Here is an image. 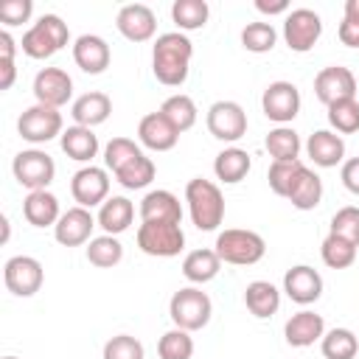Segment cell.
<instances>
[{
    "instance_id": "cell-20",
    "label": "cell",
    "mask_w": 359,
    "mask_h": 359,
    "mask_svg": "<svg viewBox=\"0 0 359 359\" xmlns=\"http://www.w3.org/2000/svg\"><path fill=\"white\" fill-rule=\"evenodd\" d=\"M137 140L151 149V151H171L180 140V132L174 129V123L157 109V112H149L140 118L137 123Z\"/></svg>"
},
{
    "instance_id": "cell-33",
    "label": "cell",
    "mask_w": 359,
    "mask_h": 359,
    "mask_svg": "<svg viewBox=\"0 0 359 359\" xmlns=\"http://www.w3.org/2000/svg\"><path fill=\"white\" fill-rule=\"evenodd\" d=\"M160 112L174 123V129H177L180 135H182V132H188V129L196 123V118H199V109H196L194 98H191V95H185V93L168 95V98L160 104Z\"/></svg>"
},
{
    "instance_id": "cell-5",
    "label": "cell",
    "mask_w": 359,
    "mask_h": 359,
    "mask_svg": "<svg viewBox=\"0 0 359 359\" xmlns=\"http://www.w3.org/2000/svg\"><path fill=\"white\" fill-rule=\"evenodd\" d=\"M210 314H213V303L208 292H202L199 286H185L174 292L168 300V317L182 331H191V334L202 331L210 323Z\"/></svg>"
},
{
    "instance_id": "cell-29",
    "label": "cell",
    "mask_w": 359,
    "mask_h": 359,
    "mask_svg": "<svg viewBox=\"0 0 359 359\" xmlns=\"http://www.w3.org/2000/svg\"><path fill=\"white\" fill-rule=\"evenodd\" d=\"M244 306H247V311L252 317L266 320V317L278 314V309H280V292L269 280H252L244 289Z\"/></svg>"
},
{
    "instance_id": "cell-30",
    "label": "cell",
    "mask_w": 359,
    "mask_h": 359,
    "mask_svg": "<svg viewBox=\"0 0 359 359\" xmlns=\"http://www.w3.org/2000/svg\"><path fill=\"white\" fill-rule=\"evenodd\" d=\"M286 199L292 202V208L297 210H314L320 202H323V180L311 171V168H300V174L294 177Z\"/></svg>"
},
{
    "instance_id": "cell-46",
    "label": "cell",
    "mask_w": 359,
    "mask_h": 359,
    "mask_svg": "<svg viewBox=\"0 0 359 359\" xmlns=\"http://www.w3.org/2000/svg\"><path fill=\"white\" fill-rule=\"evenodd\" d=\"M31 14H34L31 0H3L0 3V22L3 25H22L31 20Z\"/></svg>"
},
{
    "instance_id": "cell-40",
    "label": "cell",
    "mask_w": 359,
    "mask_h": 359,
    "mask_svg": "<svg viewBox=\"0 0 359 359\" xmlns=\"http://www.w3.org/2000/svg\"><path fill=\"white\" fill-rule=\"evenodd\" d=\"M278 42V31L272 22H247L241 31V45L250 53H269Z\"/></svg>"
},
{
    "instance_id": "cell-31",
    "label": "cell",
    "mask_w": 359,
    "mask_h": 359,
    "mask_svg": "<svg viewBox=\"0 0 359 359\" xmlns=\"http://www.w3.org/2000/svg\"><path fill=\"white\" fill-rule=\"evenodd\" d=\"M222 269V258L216 255V250H191L185 258H182V275L194 283V286H202L208 280H213Z\"/></svg>"
},
{
    "instance_id": "cell-38",
    "label": "cell",
    "mask_w": 359,
    "mask_h": 359,
    "mask_svg": "<svg viewBox=\"0 0 359 359\" xmlns=\"http://www.w3.org/2000/svg\"><path fill=\"white\" fill-rule=\"evenodd\" d=\"M356 250H359L356 244H351V241H345V238L328 233V236L323 238L320 255H323V264H325V266H331V269H348V266L356 261Z\"/></svg>"
},
{
    "instance_id": "cell-15",
    "label": "cell",
    "mask_w": 359,
    "mask_h": 359,
    "mask_svg": "<svg viewBox=\"0 0 359 359\" xmlns=\"http://www.w3.org/2000/svg\"><path fill=\"white\" fill-rule=\"evenodd\" d=\"M95 227H98V219L87 208L73 205V208L62 210V216L53 227V238L62 247H81V244H90Z\"/></svg>"
},
{
    "instance_id": "cell-36",
    "label": "cell",
    "mask_w": 359,
    "mask_h": 359,
    "mask_svg": "<svg viewBox=\"0 0 359 359\" xmlns=\"http://www.w3.org/2000/svg\"><path fill=\"white\" fill-rule=\"evenodd\" d=\"M121 258H123V244L118 241V236H107L104 233V236L90 238V244H87V261L93 266L109 269V266L121 264Z\"/></svg>"
},
{
    "instance_id": "cell-12",
    "label": "cell",
    "mask_w": 359,
    "mask_h": 359,
    "mask_svg": "<svg viewBox=\"0 0 359 359\" xmlns=\"http://www.w3.org/2000/svg\"><path fill=\"white\" fill-rule=\"evenodd\" d=\"M70 194L79 208H101L109 199V174L101 165H81L70 180Z\"/></svg>"
},
{
    "instance_id": "cell-9",
    "label": "cell",
    "mask_w": 359,
    "mask_h": 359,
    "mask_svg": "<svg viewBox=\"0 0 359 359\" xmlns=\"http://www.w3.org/2000/svg\"><path fill=\"white\" fill-rule=\"evenodd\" d=\"M208 132L222 143H236L247 135V112L238 101H213L208 107Z\"/></svg>"
},
{
    "instance_id": "cell-39",
    "label": "cell",
    "mask_w": 359,
    "mask_h": 359,
    "mask_svg": "<svg viewBox=\"0 0 359 359\" xmlns=\"http://www.w3.org/2000/svg\"><path fill=\"white\" fill-rule=\"evenodd\" d=\"M157 353L160 359H191L194 356V337L191 331H182V328H171L160 337L157 342Z\"/></svg>"
},
{
    "instance_id": "cell-24",
    "label": "cell",
    "mask_w": 359,
    "mask_h": 359,
    "mask_svg": "<svg viewBox=\"0 0 359 359\" xmlns=\"http://www.w3.org/2000/svg\"><path fill=\"white\" fill-rule=\"evenodd\" d=\"M70 115H73V121H76L79 126H87V129L101 126V123L112 115V98H109L107 93L90 90V93H84V95H79V98L73 101Z\"/></svg>"
},
{
    "instance_id": "cell-28",
    "label": "cell",
    "mask_w": 359,
    "mask_h": 359,
    "mask_svg": "<svg viewBox=\"0 0 359 359\" xmlns=\"http://www.w3.org/2000/svg\"><path fill=\"white\" fill-rule=\"evenodd\" d=\"M98 227L107 236H121L123 230H129V224L135 222V205L126 196H109L101 208H98Z\"/></svg>"
},
{
    "instance_id": "cell-4",
    "label": "cell",
    "mask_w": 359,
    "mask_h": 359,
    "mask_svg": "<svg viewBox=\"0 0 359 359\" xmlns=\"http://www.w3.org/2000/svg\"><path fill=\"white\" fill-rule=\"evenodd\" d=\"M70 39L67 22L59 14H42L25 34H22V53L31 59H50L56 50H62Z\"/></svg>"
},
{
    "instance_id": "cell-25",
    "label": "cell",
    "mask_w": 359,
    "mask_h": 359,
    "mask_svg": "<svg viewBox=\"0 0 359 359\" xmlns=\"http://www.w3.org/2000/svg\"><path fill=\"white\" fill-rule=\"evenodd\" d=\"M22 216L31 227H56L62 208L50 191H28V196L22 199Z\"/></svg>"
},
{
    "instance_id": "cell-32",
    "label": "cell",
    "mask_w": 359,
    "mask_h": 359,
    "mask_svg": "<svg viewBox=\"0 0 359 359\" xmlns=\"http://www.w3.org/2000/svg\"><path fill=\"white\" fill-rule=\"evenodd\" d=\"M272 163H292V160H300V135L292 129V126H275L269 129L266 140H264Z\"/></svg>"
},
{
    "instance_id": "cell-35",
    "label": "cell",
    "mask_w": 359,
    "mask_h": 359,
    "mask_svg": "<svg viewBox=\"0 0 359 359\" xmlns=\"http://www.w3.org/2000/svg\"><path fill=\"white\" fill-rule=\"evenodd\" d=\"M208 17H210V6L205 0H174V6H171V20L180 31L205 28Z\"/></svg>"
},
{
    "instance_id": "cell-3",
    "label": "cell",
    "mask_w": 359,
    "mask_h": 359,
    "mask_svg": "<svg viewBox=\"0 0 359 359\" xmlns=\"http://www.w3.org/2000/svg\"><path fill=\"white\" fill-rule=\"evenodd\" d=\"M216 255L222 258V264H233V266H252L264 258L266 252V241L264 236H258L255 230H241V227H227L216 236L213 244Z\"/></svg>"
},
{
    "instance_id": "cell-41",
    "label": "cell",
    "mask_w": 359,
    "mask_h": 359,
    "mask_svg": "<svg viewBox=\"0 0 359 359\" xmlns=\"http://www.w3.org/2000/svg\"><path fill=\"white\" fill-rule=\"evenodd\" d=\"M328 123L334 132L339 135H353L359 132V101L356 98H345L328 107Z\"/></svg>"
},
{
    "instance_id": "cell-16",
    "label": "cell",
    "mask_w": 359,
    "mask_h": 359,
    "mask_svg": "<svg viewBox=\"0 0 359 359\" xmlns=\"http://www.w3.org/2000/svg\"><path fill=\"white\" fill-rule=\"evenodd\" d=\"M31 90H34L36 104L62 109L70 101V95H73V79L62 67H42L34 76V87Z\"/></svg>"
},
{
    "instance_id": "cell-11",
    "label": "cell",
    "mask_w": 359,
    "mask_h": 359,
    "mask_svg": "<svg viewBox=\"0 0 359 359\" xmlns=\"http://www.w3.org/2000/svg\"><path fill=\"white\" fill-rule=\"evenodd\" d=\"M3 280L14 297H34L42 289L45 269L34 255H14L3 266Z\"/></svg>"
},
{
    "instance_id": "cell-43",
    "label": "cell",
    "mask_w": 359,
    "mask_h": 359,
    "mask_svg": "<svg viewBox=\"0 0 359 359\" xmlns=\"http://www.w3.org/2000/svg\"><path fill=\"white\" fill-rule=\"evenodd\" d=\"M101 359H146V351H143V342L135 339L132 334H118L104 342Z\"/></svg>"
},
{
    "instance_id": "cell-52",
    "label": "cell",
    "mask_w": 359,
    "mask_h": 359,
    "mask_svg": "<svg viewBox=\"0 0 359 359\" xmlns=\"http://www.w3.org/2000/svg\"><path fill=\"white\" fill-rule=\"evenodd\" d=\"M342 20L359 22V0H348V3H345V17H342Z\"/></svg>"
},
{
    "instance_id": "cell-14",
    "label": "cell",
    "mask_w": 359,
    "mask_h": 359,
    "mask_svg": "<svg viewBox=\"0 0 359 359\" xmlns=\"http://www.w3.org/2000/svg\"><path fill=\"white\" fill-rule=\"evenodd\" d=\"M356 90H359L356 87V76L342 65L323 67L314 76V95L325 107H331L337 101H345V98H356Z\"/></svg>"
},
{
    "instance_id": "cell-34",
    "label": "cell",
    "mask_w": 359,
    "mask_h": 359,
    "mask_svg": "<svg viewBox=\"0 0 359 359\" xmlns=\"http://www.w3.org/2000/svg\"><path fill=\"white\" fill-rule=\"evenodd\" d=\"M320 351L325 359H356L359 339L351 328H331L320 339Z\"/></svg>"
},
{
    "instance_id": "cell-42",
    "label": "cell",
    "mask_w": 359,
    "mask_h": 359,
    "mask_svg": "<svg viewBox=\"0 0 359 359\" xmlns=\"http://www.w3.org/2000/svg\"><path fill=\"white\" fill-rule=\"evenodd\" d=\"M143 151H140V146L135 143V140H129V137H112L107 146H104V165H107V171H118V168H123L129 160H135V157H140Z\"/></svg>"
},
{
    "instance_id": "cell-22",
    "label": "cell",
    "mask_w": 359,
    "mask_h": 359,
    "mask_svg": "<svg viewBox=\"0 0 359 359\" xmlns=\"http://www.w3.org/2000/svg\"><path fill=\"white\" fill-rule=\"evenodd\" d=\"M323 334H325V320H323V314H317L311 309L292 314L283 325V337L292 348H309L317 339H323Z\"/></svg>"
},
{
    "instance_id": "cell-51",
    "label": "cell",
    "mask_w": 359,
    "mask_h": 359,
    "mask_svg": "<svg viewBox=\"0 0 359 359\" xmlns=\"http://www.w3.org/2000/svg\"><path fill=\"white\" fill-rule=\"evenodd\" d=\"M0 70H3V76H0V90H11V84H14V76H17V67H14V62H0Z\"/></svg>"
},
{
    "instance_id": "cell-53",
    "label": "cell",
    "mask_w": 359,
    "mask_h": 359,
    "mask_svg": "<svg viewBox=\"0 0 359 359\" xmlns=\"http://www.w3.org/2000/svg\"><path fill=\"white\" fill-rule=\"evenodd\" d=\"M3 241H8V219L3 216Z\"/></svg>"
},
{
    "instance_id": "cell-13",
    "label": "cell",
    "mask_w": 359,
    "mask_h": 359,
    "mask_svg": "<svg viewBox=\"0 0 359 359\" xmlns=\"http://www.w3.org/2000/svg\"><path fill=\"white\" fill-rule=\"evenodd\" d=\"M261 109L278 126H286L300 112V90L292 81H272L261 95Z\"/></svg>"
},
{
    "instance_id": "cell-6",
    "label": "cell",
    "mask_w": 359,
    "mask_h": 359,
    "mask_svg": "<svg viewBox=\"0 0 359 359\" xmlns=\"http://www.w3.org/2000/svg\"><path fill=\"white\" fill-rule=\"evenodd\" d=\"M137 247L151 258H174L185 247V233L174 222H140Z\"/></svg>"
},
{
    "instance_id": "cell-49",
    "label": "cell",
    "mask_w": 359,
    "mask_h": 359,
    "mask_svg": "<svg viewBox=\"0 0 359 359\" xmlns=\"http://www.w3.org/2000/svg\"><path fill=\"white\" fill-rule=\"evenodd\" d=\"M255 8L261 14H289V3L286 0H255Z\"/></svg>"
},
{
    "instance_id": "cell-21",
    "label": "cell",
    "mask_w": 359,
    "mask_h": 359,
    "mask_svg": "<svg viewBox=\"0 0 359 359\" xmlns=\"http://www.w3.org/2000/svg\"><path fill=\"white\" fill-rule=\"evenodd\" d=\"M306 154L320 168H334L345 160V140L334 129H317L306 140Z\"/></svg>"
},
{
    "instance_id": "cell-48",
    "label": "cell",
    "mask_w": 359,
    "mask_h": 359,
    "mask_svg": "<svg viewBox=\"0 0 359 359\" xmlns=\"http://www.w3.org/2000/svg\"><path fill=\"white\" fill-rule=\"evenodd\" d=\"M337 36H339L342 45H348V48H359V22H348V20H342L339 28H337Z\"/></svg>"
},
{
    "instance_id": "cell-37",
    "label": "cell",
    "mask_w": 359,
    "mask_h": 359,
    "mask_svg": "<svg viewBox=\"0 0 359 359\" xmlns=\"http://www.w3.org/2000/svg\"><path fill=\"white\" fill-rule=\"evenodd\" d=\"M154 174H157V168H154L151 157L140 154V157L129 160L123 168H118V171H115V180H118L123 188H129V191H140V188H146V185L154 180Z\"/></svg>"
},
{
    "instance_id": "cell-27",
    "label": "cell",
    "mask_w": 359,
    "mask_h": 359,
    "mask_svg": "<svg viewBox=\"0 0 359 359\" xmlns=\"http://www.w3.org/2000/svg\"><path fill=\"white\" fill-rule=\"evenodd\" d=\"M250 168H252V157H250L244 149H238V146L222 149V151L216 154V160H213V174H216V180H222L224 185L241 182V180L250 174Z\"/></svg>"
},
{
    "instance_id": "cell-8",
    "label": "cell",
    "mask_w": 359,
    "mask_h": 359,
    "mask_svg": "<svg viewBox=\"0 0 359 359\" xmlns=\"http://www.w3.org/2000/svg\"><path fill=\"white\" fill-rule=\"evenodd\" d=\"M17 132L22 140L39 146V143H48L53 137H62L65 121H62L59 109L45 107V104H34V107L22 109V115L17 118Z\"/></svg>"
},
{
    "instance_id": "cell-45",
    "label": "cell",
    "mask_w": 359,
    "mask_h": 359,
    "mask_svg": "<svg viewBox=\"0 0 359 359\" xmlns=\"http://www.w3.org/2000/svg\"><path fill=\"white\" fill-rule=\"evenodd\" d=\"M300 168H303L300 160H292V163H272L269 171H266V182H269L272 194H278V196L286 199V194H289L294 177L300 174Z\"/></svg>"
},
{
    "instance_id": "cell-17",
    "label": "cell",
    "mask_w": 359,
    "mask_h": 359,
    "mask_svg": "<svg viewBox=\"0 0 359 359\" xmlns=\"http://www.w3.org/2000/svg\"><path fill=\"white\" fill-rule=\"evenodd\" d=\"M283 292H286V297H289L292 303H297V306H311V303H317L320 294H323V278H320V272H317L314 266L297 264V266L286 269V275H283Z\"/></svg>"
},
{
    "instance_id": "cell-7",
    "label": "cell",
    "mask_w": 359,
    "mask_h": 359,
    "mask_svg": "<svg viewBox=\"0 0 359 359\" xmlns=\"http://www.w3.org/2000/svg\"><path fill=\"white\" fill-rule=\"evenodd\" d=\"M11 171H14V180L22 188H28V191H48V185L56 177V163L42 149H22V151L14 154Z\"/></svg>"
},
{
    "instance_id": "cell-54",
    "label": "cell",
    "mask_w": 359,
    "mask_h": 359,
    "mask_svg": "<svg viewBox=\"0 0 359 359\" xmlns=\"http://www.w3.org/2000/svg\"><path fill=\"white\" fill-rule=\"evenodd\" d=\"M3 359H17V356H3Z\"/></svg>"
},
{
    "instance_id": "cell-1",
    "label": "cell",
    "mask_w": 359,
    "mask_h": 359,
    "mask_svg": "<svg viewBox=\"0 0 359 359\" xmlns=\"http://www.w3.org/2000/svg\"><path fill=\"white\" fill-rule=\"evenodd\" d=\"M194 56V42L182 31H168L154 39L151 48V73L165 87H180L188 79Z\"/></svg>"
},
{
    "instance_id": "cell-10",
    "label": "cell",
    "mask_w": 359,
    "mask_h": 359,
    "mask_svg": "<svg viewBox=\"0 0 359 359\" xmlns=\"http://www.w3.org/2000/svg\"><path fill=\"white\" fill-rule=\"evenodd\" d=\"M323 34V20L311 8H292L283 17V39L289 50L294 53H309Z\"/></svg>"
},
{
    "instance_id": "cell-26",
    "label": "cell",
    "mask_w": 359,
    "mask_h": 359,
    "mask_svg": "<svg viewBox=\"0 0 359 359\" xmlns=\"http://www.w3.org/2000/svg\"><path fill=\"white\" fill-rule=\"evenodd\" d=\"M59 143H62V151H65L70 160L87 163V165H93V157H98V149H101V146H98V135H95L93 129H87V126H79V123L67 126V129L62 132Z\"/></svg>"
},
{
    "instance_id": "cell-18",
    "label": "cell",
    "mask_w": 359,
    "mask_h": 359,
    "mask_svg": "<svg viewBox=\"0 0 359 359\" xmlns=\"http://www.w3.org/2000/svg\"><path fill=\"white\" fill-rule=\"evenodd\" d=\"M115 25L121 31L123 39L129 42H149L157 31V17L149 6L143 3H129V6H121L118 17H115Z\"/></svg>"
},
{
    "instance_id": "cell-44",
    "label": "cell",
    "mask_w": 359,
    "mask_h": 359,
    "mask_svg": "<svg viewBox=\"0 0 359 359\" xmlns=\"http://www.w3.org/2000/svg\"><path fill=\"white\" fill-rule=\"evenodd\" d=\"M331 233L359 247V208L345 205L331 216Z\"/></svg>"
},
{
    "instance_id": "cell-47",
    "label": "cell",
    "mask_w": 359,
    "mask_h": 359,
    "mask_svg": "<svg viewBox=\"0 0 359 359\" xmlns=\"http://www.w3.org/2000/svg\"><path fill=\"white\" fill-rule=\"evenodd\" d=\"M339 177H342V185H345L351 194H356V196H359V157L345 160V163H342Z\"/></svg>"
},
{
    "instance_id": "cell-50",
    "label": "cell",
    "mask_w": 359,
    "mask_h": 359,
    "mask_svg": "<svg viewBox=\"0 0 359 359\" xmlns=\"http://www.w3.org/2000/svg\"><path fill=\"white\" fill-rule=\"evenodd\" d=\"M14 50H17L14 36L8 31H0V62H14Z\"/></svg>"
},
{
    "instance_id": "cell-2",
    "label": "cell",
    "mask_w": 359,
    "mask_h": 359,
    "mask_svg": "<svg viewBox=\"0 0 359 359\" xmlns=\"http://www.w3.org/2000/svg\"><path fill=\"white\" fill-rule=\"evenodd\" d=\"M185 202H188V213L196 230L210 233L224 222V196L222 188L205 177H194L185 185Z\"/></svg>"
},
{
    "instance_id": "cell-19",
    "label": "cell",
    "mask_w": 359,
    "mask_h": 359,
    "mask_svg": "<svg viewBox=\"0 0 359 359\" xmlns=\"http://www.w3.org/2000/svg\"><path fill=\"white\" fill-rule=\"evenodd\" d=\"M73 62H76L84 73L98 76V73H104V70L109 67L112 50H109V45H107L104 36H98V34H81V36L73 42Z\"/></svg>"
},
{
    "instance_id": "cell-23",
    "label": "cell",
    "mask_w": 359,
    "mask_h": 359,
    "mask_svg": "<svg viewBox=\"0 0 359 359\" xmlns=\"http://www.w3.org/2000/svg\"><path fill=\"white\" fill-rule=\"evenodd\" d=\"M140 222H174V224H182V205H180V196L165 191V188H157V191H149L143 199H140Z\"/></svg>"
}]
</instances>
